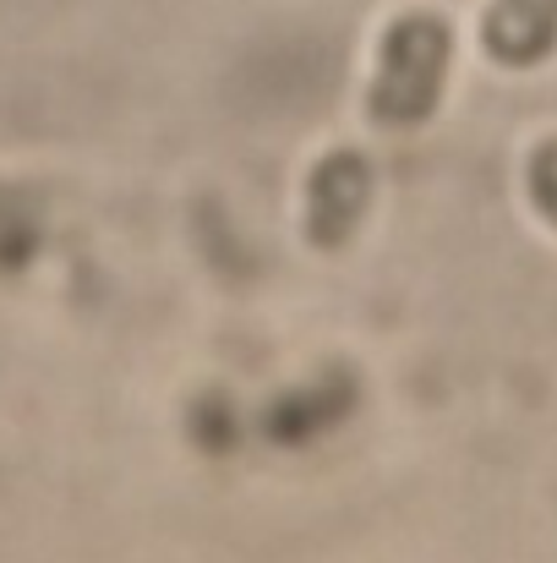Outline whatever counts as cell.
Returning <instances> with one entry per match:
<instances>
[{"label": "cell", "mask_w": 557, "mask_h": 563, "mask_svg": "<svg viewBox=\"0 0 557 563\" xmlns=\"http://www.w3.org/2000/svg\"><path fill=\"white\" fill-rule=\"evenodd\" d=\"M481 33H487L492 60L536 66L557 49V0H492Z\"/></svg>", "instance_id": "3957f363"}, {"label": "cell", "mask_w": 557, "mask_h": 563, "mask_svg": "<svg viewBox=\"0 0 557 563\" xmlns=\"http://www.w3.org/2000/svg\"><path fill=\"white\" fill-rule=\"evenodd\" d=\"M531 197L542 202V213L557 224V143H547L531 165Z\"/></svg>", "instance_id": "277c9868"}, {"label": "cell", "mask_w": 557, "mask_h": 563, "mask_svg": "<svg viewBox=\"0 0 557 563\" xmlns=\"http://www.w3.org/2000/svg\"><path fill=\"white\" fill-rule=\"evenodd\" d=\"M454 33L437 11H404L377 49V82H371V115L388 126H415L437 110L443 77H448Z\"/></svg>", "instance_id": "6da1fadb"}, {"label": "cell", "mask_w": 557, "mask_h": 563, "mask_svg": "<svg viewBox=\"0 0 557 563\" xmlns=\"http://www.w3.org/2000/svg\"><path fill=\"white\" fill-rule=\"evenodd\" d=\"M371 202V170L361 154H328L307 191V230L318 246H339Z\"/></svg>", "instance_id": "7a4b0ae2"}]
</instances>
